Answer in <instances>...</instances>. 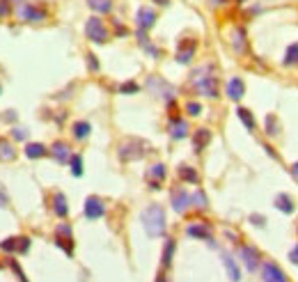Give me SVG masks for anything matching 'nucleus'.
<instances>
[{
    "label": "nucleus",
    "instance_id": "27",
    "mask_svg": "<svg viewBox=\"0 0 298 282\" xmlns=\"http://www.w3.org/2000/svg\"><path fill=\"white\" fill-rule=\"evenodd\" d=\"M174 248H177L174 239H168V241H165V248H163V266H165V268H170V264H172Z\"/></svg>",
    "mask_w": 298,
    "mask_h": 282
},
{
    "label": "nucleus",
    "instance_id": "12",
    "mask_svg": "<svg viewBox=\"0 0 298 282\" xmlns=\"http://www.w3.org/2000/svg\"><path fill=\"white\" fill-rule=\"evenodd\" d=\"M170 135H172L174 140H184L186 135H188V122L177 117V115H172V117H170Z\"/></svg>",
    "mask_w": 298,
    "mask_h": 282
},
{
    "label": "nucleus",
    "instance_id": "48",
    "mask_svg": "<svg viewBox=\"0 0 298 282\" xmlns=\"http://www.w3.org/2000/svg\"><path fill=\"white\" fill-rule=\"evenodd\" d=\"M156 5H161V7H168L170 5V0H154Z\"/></svg>",
    "mask_w": 298,
    "mask_h": 282
},
{
    "label": "nucleus",
    "instance_id": "43",
    "mask_svg": "<svg viewBox=\"0 0 298 282\" xmlns=\"http://www.w3.org/2000/svg\"><path fill=\"white\" fill-rule=\"evenodd\" d=\"M250 223H255L257 227H262V225L266 223V218H264V216H259V213H253V216H250Z\"/></svg>",
    "mask_w": 298,
    "mask_h": 282
},
{
    "label": "nucleus",
    "instance_id": "6",
    "mask_svg": "<svg viewBox=\"0 0 298 282\" xmlns=\"http://www.w3.org/2000/svg\"><path fill=\"white\" fill-rule=\"evenodd\" d=\"M83 213H85V218H87V220H99V218L106 213V204H104V200L96 198V195H89V198L85 200Z\"/></svg>",
    "mask_w": 298,
    "mask_h": 282
},
{
    "label": "nucleus",
    "instance_id": "34",
    "mask_svg": "<svg viewBox=\"0 0 298 282\" xmlns=\"http://www.w3.org/2000/svg\"><path fill=\"white\" fill-rule=\"evenodd\" d=\"M138 89H140V85L133 83V80H126V83L119 85V92H122V94H135Z\"/></svg>",
    "mask_w": 298,
    "mask_h": 282
},
{
    "label": "nucleus",
    "instance_id": "51",
    "mask_svg": "<svg viewBox=\"0 0 298 282\" xmlns=\"http://www.w3.org/2000/svg\"><path fill=\"white\" fill-rule=\"evenodd\" d=\"M243 3H245V0H236V5H243Z\"/></svg>",
    "mask_w": 298,
    "mask_h": 282
},
{
    "label": "nucleus",
    "instance_id": "9",
    "mask_svg": "<svg viewBox=\"0 0 298 282\" xmlns=\"http://www.w3.org/2000/svg\"><path fill=\"white\" fill-rule=\"evenodd\" d=\"M262 280L264 282H289L284 271L275 262H264L262 264Z\"/></svg>",
    "mask_w": 298,
    "mask_h": 282
},
{
    "label": "nucleus",
    "instance_id": "3",
    "mask_svg": "<svg viewBox=\"0 0 298 282\" xmlns=\"http://www.w3.org/2000/svg\"><path fill=\"white\" fill-rule=\"evenodd\" d=\"M144 154H147V143H142V140H138V138L124 140V143L119 145V149H117L119 161H124V163H131V161H140Z\"/></svg>",
    "mask_w": 298,
    "mask_h": 282
},
{
    "label": "nucleus",
    "instance_id": "26",
    "mask_svg": "<svg viewBox=\"0 0 298 282\" xmlns=\"http://www.w3.org/2000/svg\"><path fill=\"white\" fill-rule=\"evenodd\" d=\"M282 65H284V67H293V65H298V44H291L287 51H284Z\"/></svg>",
    "mask_w": 298,
    "mask_h": 282
},
{
    "label": "nucleus",
    "instance_id": "1",
    "mask_svg": "<svg viewBox=\"0 0 298 282\" xmlns=\"http://www.w3.org/2000/svg\"><path fill=\"white\" fill-rule=\"evenodd\" d=\"M140 220H142L144 232H147L152 239L163 237L165 229H168V223H165V209L161 207V204H149V207L142 211Z\"/></svg>",
    "mask_w": 298,
    "mask_h": 282
},
{
    "label": "nucleus",
    "instance_id": "2",
    "mask_svg": "<svg viewBox=\"0 0 298 282\" xmlns=\"http://www.w3.org/2000/svg\"><path fill=\"white\" fill-rule=\"evenodd\" d=\"M193 85L197 87L200 94H204V97H211V99L218 97V76L211 74V67L209 65L193 74Z\"/></svg>",
    "mask_w": 298,
    "mask_h": 282
},
{
    "label": "nucleus",
    "instance_id": "50",
    "mask_svg": "<svg viewBox=\"0 0 298 282\" xmlns=\"http://www.w3.org/2000/svg\"><path fill=\"white\" fill-rule=\"evenodd\" d=\"M156 282H165V275H159V280H156Z\"/></svg>",
    "mask_w": 298,
    "mask_h": 282
},
{
    "label": "nucleus",
    "instance_id": "38",
    "mask_svg": "<svg viewBox=\"0 0 298 282\" xmlns=\"http://www.w3.org/2000/svg\"><path fill=\"white\" fill-rule=\"evenodd\" d=\"M12 12V5H10V0H0V21L7 19Z\"/></svg>",
    "mask_w": 298,
    "mask_h": 282
},
{
    "label": "nucleus",
    "instance_id": "23",
    "mask_svg": "<svg viewBox=\"0 0 298 282\" xmlns=\"http://www.w3.org/2000/svg\"><path fill=\"white\" fill-rule=\"evenodd\" d=\"M190 207H195L197 211H207L209 209V200H207V195H204L202 188H197V191L190 195Z\"/></svg>",
    "mask_w": 298,
    "mask_h": 282
},
{
    "label": "nucleus",
    "instance_id": "7",
    "mask_svg": "<svg viewBox=\"0 0 298 282\" xmlns=\"http://www.w3.org/2000/svg\"><path fill=\"white\" fill-rule=\"evenodd\" d=\"M197 51V39H181L177 46V62L179 65H190Z\"/></svg>",
    "mask_w": 298,
    "mask_h": 282
},
{
    "label": "nucleus",
    "instance_id": "31",
    "mask_svg": "<svg viewBox=\"0 0 298 282\" xmlns=\"http://www.w3.org/2000/svg\"><path fill=\"white\" fill-rule=\"evenodd\" d=\"M149 179L152 181H163L165 179V165L163 163H156V165H152V170H149Z\"/></svg>",
    "mask_w": 298,
    "mask_h": 282
},
{
    "label": "nucleus",
    "instance_id": "32",
    "mask_svg": "<svg viewBox=\"0 0 298 282\" xmlns=\"http://www.w3.org/2000/svg\"><path fill=\"white\" fill-rule=\"evenodd\" d=\"M55 243H58L62 250H65L67 255H74V239H69V237H55Z\"/></svg>",
    "mask_w": 298,
    "mask_h": 282
},
{
    "label": "nucleus",
    "instance_id": "41",
    "mask_svg": "<svg viewBox=\"0 0 298 282\" xmlns=\"http://www.w3.org/2000/svg\"><path fill=\"white\" fill-rule=\"evenodd\" d=\"M12 268H14V273L19 275V280H21V282H28V277H25V275H23V271H21L19 262H14V259H12Z\"/></svg>",
    "mask_w": 298,
    "mask_h": 282
},
{
    "label": "nucleus",
    "instance_id": "35",
    "mask_svg": "<svg viewBox=\"0 0 298 282\" xmlns=\"http://www.w3.org/2000/svg\"><path fill=\"white\" fill-rule=\"evenodd\" d=\"M186 113H188L190 117H197V115H202V106H200L197 101H188V104H186Z\"/></svg>",
    "mask_w": 298,
    "mask_h": 282
},
{
    "label": "nucleus",
    "instance_id": "29",
    "mask_svg": "<svg viewBox=\"0 0 298 282\" xmlns=\"http://www.w3.org/2000/svg\"><path fill=\"white\" fill-rule=\"evenodd\" d=\"M264 124H266V133L268 135H278L280 133V122H278V117H275V115H266Z\"/></svg>",
    "mask_w": 298,
    "mask_h": 282
},
{
    "label": "nucleus",
    "instance_id": "36",
    "mask_svg": "<svg viewBox=\"0 0 298 282\" xmlns=\"http://www.w3.org/2000/svg\"><path fill=\"white\" fill-rule=\"evenodd\" d=\"M55 237H69V239H74V232H71V227L67 223H62V225H58V229H55Z\"/></svg>",
    "mask_w": 298,
    "mask_h": 282
},
{
    "label": "nucleus",
    "instance_id": "39",
    "mask_svg": "<svg viewBox=\"0 0 298 282\" xmlns=\"http://www.w3.org/2000/svg\"><path fill=\"white\" fill-rule=\"evenodd\" d=\"M87 65H89V71H99V62H96L94 53H87Z\"/></svg>",
    "mask_w": 298,
    "mask_h": 282
},
{
    "label": "nucleus",
    "instance_id": "24",
    "mask_svg": "<svg viewBox=\"0 0 298 282\" xmlns=\"http://www.w3.org/2000/svg\"><path fill=\"white\" fill-rule=\"evenodd\" d=\"M87 5L96 14H110L113 12V0H87Z\"/></svg>",
    "mask_w": 298,
    "mask_h": 282
},
{
    "label": "nucleus",
    "instance_id": "10",
    "mask_svg": "<svg viewBox=\"0 0 298 282\" xmlns=\"http://www.w3.org/2000/svg\"><path fill=\"white\" fill-rule=\"evenodd\" d=\"M259 259H262V255H259L257 248H253V246H241V262H243V266L248 268L250 273L259 268V264H262Z\"/></svg>",
    "mask_w": 298,
    "mask_h": 282
},
{
    "label": "nucleus",
    "instance_id": "49",
    "mask_svg": "<svg viewBox=\"0 0 298 282\" xmlns=\"http://www.w3.org/2000/svg\"><path fill=\"white\" fill-rule=\"evenodd\" d=\"M225 3H227V0H211V5H214V7H218V5H225Z\"/></svg>",
    "mask_w": 298,
    "mask_h": 282
},
{
    "label": "nucleus",
    "instance_id": "42",
    "mask_svg": "<svg viewBox=\"0 0 298 282\" xmlns=\"http://www.w3.org/2000/svg\"><path fill=\"white\" fill-rule=\"evenodd\" d=\"M12 138L25 140V138H28V131H23V129H12Z\"/></svg>",
    "mask_w": 298,
    "mask_h": 282
},
{
    "label": "nucleus",
    "instance_id": "46",
    "mask_svg": "<svg viewBox=\"0 0 298 282\" xmlns=\"http://www.w3.org/2000/svg\"><path fill=\"white\" fill-rule=\"evenodd\" d=\"M10 204V198H7V193L3 191V186H0V207H7Z\"/></svg>",
    "mask_w": 298,
    "mask_h": 282
},
{
    "label": "nucleus",
    "instance_id": "30",
    "mask_svg": "<svg viewBox=\"0 0 298 282\" xmlns=\"http://www.w3.org/2000/svg\"><path fill=\"white\" fill-rule=\"evenodd\" d=\"M69 165H71V174H74V177H80V174H83V156H80V154H71Z\"/></svg>",
    "mask_w": 298,
    "mask_h": 282
},
{
    "label": "nucleus",
    "instance_id": "8",
    "mask_svg": "<svg viewBox=\"0 0 298 282\" xmlns=\"http://www.w3.org/2000/svg\"><path fill=\"white\" fill-rule=\"evenodd\" d=\"M135 23H138V30H152L156 23V10L149 5H142L138 12H135Z\"/></svg>",
    "mask_w": 298,
    "mask_h": 282
},
{
    "label": "nucleus",
    "instance_id": "16",
    "mask_svg": "<svg viewBox=\"0 0 298 282\" xmlns=\"http://www.w3.org/2000/svg\"><path fill=\"white\" fill-rule=\"evenodd\" d=\"M51 156H53L58 163H69V159H71L69 145L67 143H55L53 147H51Z\"/></svg>",
    "mask_w": 298,
    "mask_h": 282
},
{
    "label": "nucleus",
    "instance_id": "28",
    "mask_svg": "<svg viewBox=\"0 0 298 282\" xmlns=\"http://www.w3.org/2000/svg\"><path fill=\"white\" fill-rule=\"evenodd\" d=\"M89 131H92V126H89V122H76L74 124V138L76 140H85L89 135Z\"/></svg>",
    "mask_w": 298,
    "mask_h": 282
},
{
    "label": "nucleus",
    "instance_id": "47",
    "mask_svg": "<svg viewBox=\"0 0 298 282\" xmlns=\"http://www.w3.org/2000/svg\"><path fill=\"white\" fill-rule=\"evenodd\" d=\"M291 174L296 177V181H298V163H293V165H291Z\"/></svg>",
    "mask_w": 298,
    "mask_h": 282
},
{
    "label": "nucleus",
    "instance_id": "4",
    "mask_svg": "<svg viewBox=\"0 0 298 282\" xmlns=\"http://www.w3.org/2000/svg\"><path fill=\"white\" fill-rule=\"evenodd\" d=\"M85 35H87L89 41H94V44H106L110 39V30L101 21V16H89L87 23H85Z\"/></svg>",
    "mask_w": 298,
    "mask_h": 282
},
{
    "label": "nucleus",
    "instance_id": "33",
    "mask_svg": "<svg viewBox=\"0 0 298 282\" xmlns=\"http://www.w3.org/2000/svg\"><path fill=\"white\" fill-rule=\"evenodd\" d=\"M0 250H5V253H19V237L0 241Z\"/></svg>",
    "mask_w": 298,
    "mask_h": 282
},
{
    "label": "nucleus",
    "instance_id": "5",
    "mask_svg": "<svg viewBox=\"0 0 298 282\" xmlns=\"http://www.w3.org/2000/svg\"><path fill=\"white\" fill-rule=\"evenodd\" d=\"M16 14H19L21 21H28V23H41V21H46L48 12H46L44 7L32 5V3H21L19 10H16Z\"/></svg>",
    "mask_w": 298,
    "mask_h": 282
},
{
    "label": "nucleus",
    "instance_id": "15",
    "mask_svg": "<svg viewBox=\"0 0 298 282\" xmlns=\"http://www.w3.org/2000/svg\"><path fill=\"white\" fill-rule=\"evenodd\" d=\"M186 234L193 239H202V241H211V227H209V223H190L188 227H186Z\"/></svg>",
    "mask_w": 298,
    "mask_h": 282
},
{
    "label": "nucleus",
    "instance_id": "17",
    "mask_svg": "<svg viewBox=\"0 0 298 282\" xmlns=\"http://www.w3.org/2000/svg\"><path fill=\"white\" fill-rule=\"evenodd\" d=\"M209 143H211V131H209V129H197L193 133V147H195V152H197V154L202 152Z\"/></svg>",
    "mask_w": 298,
    "mask_h": 282
},
{
    "label": "nucleus",
    "instance_id": "21",
    "mask_svg": "<svg viewBox=\"0 0 298 282\" xmlns=\"http://www.w3.org/2000/svg\"><path fill=\"white\" fill-rule=\"evenodd\" d=\"M275 209L282 213H293L296 207H293V200L287 193H280V195H275Z\"/></svg>",
    "mask_w": 298,
    "mask_h": 282
},
{
    "label": "nucleus",
    "instance_id": "20",
    "mask_svg": "<svg viewBox=\"0 0 298 282\" xmlns=\"http://www.w3.org/2000/svg\"><path fill=\"white\" fill-rule=\"evenodd\" d=\"M223 264H225V268H227L229 280H232V282H238V280H241V271H238V266H236V262H234L232 255L225 253V255H223Z\"/></svg>",
    "mask_w": 298,
    "mask_h": 282
},
{
    "label": "nucleus",
    "instance_id": "45",
    "mask_svg": "<svg viewBox=\"0 0 298 282\" xmlns=\"http://www.w3.org/2000/svg\"><path fill=\"white\" fill-rule=\"evenodd\" d=\"M289 259H291L293 264H298V243L291 248V250H289Z\"/></svg>",
    "mask_w": 298,
    "mask_h": 282
},
{
    "label": "nucleus",
    "instance_id": "22",
    "mask_svg": "<svg viewBox=\"0 0 298 282\" xmlns=\"http://www.w3.org/2000/svg\"><path fill=\"white\" fill-rule=\"evenodd\" d=\"M46 154H48V149H46L41 143H30V145H25V156H28V159H44Z\"/></svg>",
    "mask_w": 298,
    "mask_h": 282
},
{
    "label": "nucleus",
    "instance_id": "44",
    "mask_svg": "<svg viewBox=\"0 0 298 282\" xmlns=\"http://www.w3.org/2000/svg\"><path fill=\"white\" fill-rule=\"evenodd\" d=\"M115 32H117V35H119V37H124V35H129V30H126V28H124V25L119 23V21H115Z\"/></svg>",
    "mask_w": 298,
    "mask_h": 282
},
{
    "label": "nucleus",
    "instance_id": "19",
    "mask_svg": "<svg viewBox=\"0 0 298 282\" xmlns=\"http://www.w3.org/2000/svg\"><path fill=\"white\" fill-rule=\"evenodd\" d=\"M53 211H55V216H60V218H67V216H69L67 198H65L62 193H55V195H53Z\"/></svg>",
    "mask_w": 298,
    "mask_h": 282
},
{
    "label": "nucleus",
    "instance_id": "11",
    "mask_svg": "<svg viewBox=\"0 0 298 282\" xmlns=\"http://www.w3.org/2000/svg\"><path fill=\"white\" fill-rule=\"evenodd\" d=\"M172 209L177 213H186V209H190V193L186 188H174L172 191Z\"/></svg>",
    "mask_w": 298,
    "mask_h": 282
},
{
    "label": "nucleus",
    "instance_id": "40",
    "mask_svg": "<svg viewBox=\"0 0 298 282\" xmlns=\"http://www.w3.org/2000/svg\"><path fill=\"white\" fill-rule=\"evenodd\" d=\"M28 250H30V239L19 237V253H28Z\"/></svg>",
    "mask_w": 298,
    "mask_h": 282
},
{
    "label": "nucleus",
    "instance_id": "14",
    "mask_svg": "<svg viewBox=\"0 0 298 282\" xmlns=\"http://www.w3.org/2000/svg\"><path fill=\"white\" fill-rule=\"evenodd\" d=\"M245 94V83L243 78H238V76H234V78L227 80V97L232 101H241Z\"/></svg>",
    "mask_w": 298,
    "mask_h": 282
},
{
    "label": "nucleus",
    "instance_id": "18",
    "mask_svg": "<svg viewBox=\"0 0 298 282\" xmlns=\"http://www.w3.org/2000/svg\"><path fill=\"white\" fill-rule=\"evenodd\" d=\"M177 174H179V179H181V181H186V183H200L197 170L190 168V165H179V168H177Z\"/></svg>",
    "mask_w": 298,
    "mask_h": 282
},
{
    "label": "nucleus",
    "instance_id": "13",
    "mask_svg": "<svg viewBox=\"0 0 298 282\" xmlns=\"http://www.w3.org/2000/svg\"><path fill=\"white\" fill-rule=\"evenodd\" d=\"M232 49L236 53H245V49H248V32L243 25H236L232 30Z\"/></svg>",
    "mask_w": 298,
    "mask_h": 282
},
{
    "label": "nucleus",
    "instance_id": "25",
    "mask_svg": "<svg viewBox=\"0 0 298 282\" xmlns=\"http://www.w3.org/2000/svg\"><path fill=\"white\" fill-rule=\"evenodd\" d=\"M236 115H238V119L243 122V126H245L248 131H257V122H255L253 113H250L248 108H238V110H236Z\"/></svg>",
    "mask_w": 298,
    "mask_h": 282
},
{
    "label": "nucleus",
    "instance_id": "37",
    "mask_svg": "<svg viewBox=\"0 0 298 282\" xmlns=\"http://www.w3.org/2000/svg\"><path fill=\"white\" fill-rule=\"evenodd\" d=\"M0 149H3V152H0V156H3V159H14L16 154H14V149H12V145H5V143H0Z\"/></svg>",
    "mask_w": 298,
    "mask_h": 282
}]
</instances>
